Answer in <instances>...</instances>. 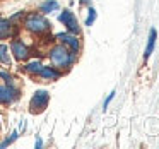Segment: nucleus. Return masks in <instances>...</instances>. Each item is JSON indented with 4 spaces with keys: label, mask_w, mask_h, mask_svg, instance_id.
<instances>
[{
    "label": "nucleus",
    "mask_w": 159,
    "mask_h": 149,
    "mask_svg": "<svg viewBox=\"0 0 159 149\" xmlns=\"http://www.w3.org/2000/svg\"><path fill=\"white\" fill-rule=\"evenodd\" d=\"M19 98V89L12 86V82H7L0 86V103L2 105H11Z\"/></svg>",
    "instance_id": "5"
},
{
    "label": "nucleus",
    "mask_w": 159,
    "mask_h": 149,
    "mask_svg": "<svg viewBox=\"0 0 159 149\" xmlns=\"http://www.w3.org/2000/svg\"><path fill=\"white\" fill-rule=\"evenodd\" d=\"M0 77H2L5 82H12V76L9 72H5V70H0Z\"/></svg>",
    "instance_id": "17"
},
{
    "label": "nucleus",
    "mask_w": 159,
    "mask_h": 149,
    "mask_svg": "<svg viewBox=\"0 0 159 149\" xmlns=\"http://www.w3.org/2000/svg\"><path fill=\"white\" fill-rule=\"evenodd\" d=\"M24 28L28 29L33 35H43V33H48L52 24L48 22V19L43 14H36V12H31V14L26 16L24 19Z\"/></svg>",
    "instance_id": "2"
},
{
    "label": "nucleus",
    "mask_w": 159,
    "mask_h": 149,
    "mask_svg": "<svg viewBox=\"0 0 159 149\" xmlns=\"http://www.w3.org/2000/svg\"><path fill=\"white\" fill-rule=\"evenodd\" d=\"M11 52L14 53V58L17 60V62H24V60L29 58V46L26 45L22 40H14V41L11 43Z\"/></svg>",
    "instance_id": "6"
},
{
    "label": "nucleus",
    "mask_w": 159,
    "mask_h": 149,
    "mask_svg": "<svg viewBox=\"0 0 159 149\" xmlns=\"http://www.w3.org/2000/svg\"><path fill=\"white\" fill-rule=\"evenodd\" d=\"M36 76H39L41 79H45V81H57L60 77V70L58 69H55V67H45L43 65L41 67V70H39Z\"/></svg>",
    "instance_id": "9"
},
{
    "label": "nucleus",
    "mask_w": 159,
    "mask_h": 149,
    "mask_svg": "<svg viewBox=\"0 0 159 149\" xmlns=\"http://www.w3.org/2000/svg\"><path fill=\"white\" fill-rule=\"evenodd\" d=\"M156 40H157V31L154 28L149 31V40H147V46H145V52H144V60H149V57L152 55L156 48Z\"/></svg>",
    "instance_id": "10"
},
{
    "label": "nucleus",
    "mask_w": 159,
    "mask_h": 149,
    "mask_svg": "<svg viewBox=\"0 0 159 149\" xmlns=\"http://www.w3.org/2000/svg\"><path fill=\"white\" fill-rule=\"evenodd\" d=\"M57 9H58V2L57 0H45L39 5V12H43V14H50V12L57 11Z\"/></svg>",
    "instance_id": "11"
},
{
    "label": "nucleus",
    "mask_w": 159,
    "mask_h": 149,
    "mask_svg": "<svg viewBox=\"0 0 159 149\" xmlns=\"http://www.w3.org/2000/svg\"><path fill=\"white\" fill-rule=\"evenodd\" d=\"M48 58L52 62V65L58 70H67L72 67V63L75 62V53L72 50H69L65 45L58 43V45H53L48 52Z\"/></svg>",
    "instance_id": "1"
},
{
    "label": "nucleus",
    "mask_w": 159,
    "mask_h": 149,
    "mask_svg": "<svg viewBox=\"0 0 159 149\" xmlns=\"http://www.w3.org/2000/svg\"><path fill=\"white\" fill-rule=\"evenodd\" d=\"M17 137H19V130H14V132L11 134V137H7L4 142H0V147H7V146H11L12 142H14L16 139H17Z\"/></svg>",
    "instance_id": "15"
},
{
    "label": "nucleus",
    "mask_w": 159,
    "mask_h": 149,
    "mask_svg": "<svg viewBox=\"0 0 159 149\" xmlns=\"http://www.w3.org/2000/svg\"><path fill=\"white\" fill-rule=\"evenodd\" d=\"M41 67H43V63L39 62V60H33V62H29L24 65V70L28 74H31V76H36V74L41 70Z\"/></svg>",
    "instance_id": "12"
},
{
    "label": "nucleus",
    "mask_w": 159,
    "mask_h": 149,
    "mask_svg": "<svg viewBox=\"0 0 159 149\" xmlns=\"http://www.w3.org/2000/svg\"><path fill=\"white\" fill-rule=\"evenodd\" d=\"M94 21H96V9L94 7H89L87 9V17H86V26H93Z\"/></svg>",
    "instance_id": "14"
},
{
    "label": "nucleus",
    "mask_w": 159,
    "mask_h": 149,
    "mask_svg": "<svg viewBox=\"0 0 159 149\" xmlns=\"http://www.w3.org/2000/svg\"><path fill=\"white\" fill-rule=\"evenodd\" d=\"M14 35V26H12L11 19L0 17V40H7Z\"/></svg>",
    "instance_id": "8"
},
{
    "label": "nucleus",
    "mask_w": 159,
    "mask_h": 149,
    "mask_svg": "<svg viewBox=\"0 0 159 149\" xmlns=\"http://www.w3.org/2000/svg\"><path fill=\"white\" fill-rule=\"evenodd\" d=\"M58 21L62 22L63 26L67 28V31L69 33H74V35H79V31H80V26H79V22H77V17H75V14H74L70 9H65V11L62 12V14L58 16Z\"/></svg>",
    "instance_id": "4"
},
{
    "label": "nucleus",
    "mask_w": 159,
    "mask_h": 149,
    "mask_svg": "<svg viewBox=\"0 0 159 149\" xmlns=\"http://www.w3.org/2000/svg\"><path fill=\"white\" fill-rule=\"evenodd\" d=\"M0 63L2 65H11V55H9V46L5 43H0Z\"/></svg>",
    "instance_id": "13"
},
{
    "label": "nucleus",
    "mask_w": 159,
    "mask_h": 149,
    "mask_svg": "<svg viewBox=\"0 0 159 149\" xmlns=\"http://www.w3.org/2000/svg\"><path fill=\"white\" fill-rule=\"evenodd\" d=\"M34 146H36V149H39V147H41V146H43V141H41V139L38 137V139H36V144H34Z\"/></svg>",
    "instance_id": "18"
},
{
    "label": "nucleus",
    "mask_w": 159,
    "mask_h": 149,
    "mask_svg": "<svg viewBox=\"0 0 159 149\" xmlns=\"http://www.w3.org/2000/svg\"><path fill=\"white\" fill-rule=\"evenodd\" d=\"M55 38L58 40L62 45H65L69 50H72L74 53H77L80 50V41H79V38H77L74 33H69V31L67 33H58Z\"/></svg>",
    "instance_id": "7"
},
{
    "label": "nucleus",
    "mask_w": 159,
    "mask_h": 149,
    "mask_svg": "<svg viewBox=\"0 0 159 149\" xmlns=\"http://www.w3.org/2000/svg\"><path fill=\"white\" fill-rule=\"evenodd\" d=\"M115 94H116V93H115V91H111V93L108 94V98H106V100H104V103H103V110H106V108L110 106V103H111V101H113Z\"/></svg>",
    "instance_id": "16"
},
{
    "label": "nucleus",
    "mask_w": 159,
    "mask_h": 149,
    "mask_svg": "<svg viewBox=\"0 0 159 149\" xmlns=\"http://www.w3.org/2000/svg\"><path fill=\"white\" fill-rule=\"evenodd\" d=\"M48 101H50L48 91L38 89L33 94L31 101H29V111H31V113H41V111H45V108L48 106Z\"/></svg>",
    "instance_id": "3"
}]
</instances>
